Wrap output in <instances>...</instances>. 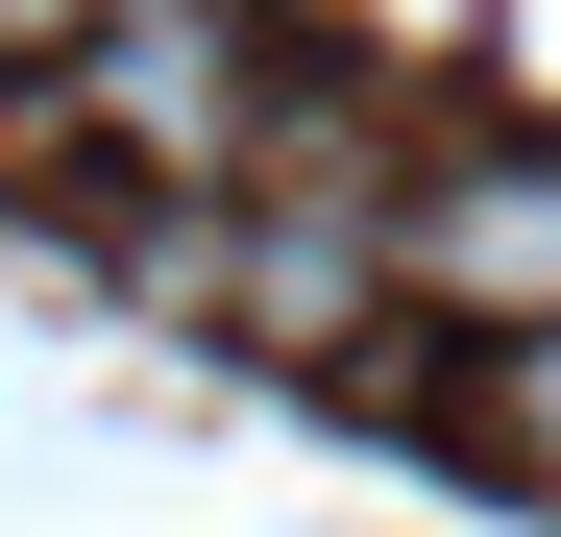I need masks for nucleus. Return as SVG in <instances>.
Masks as SVG:
<instances>
[{
    "mask_svg": "<svg viewBox=\"0 0 561 537\" xmlns=\"http://www.w3.org/2000/svg\"><path fill=\"white\" fill-rule=\"evenodd\" d=\"M73 123H99L123 171H171V196H220V171H268V0H123L99 49L49 73Z\"/></svg>",
    "mask_w": 561,
    "mask_h": 537,
    "instance_id": "1",
    "label": "nucleus"
},
{
    "mask_svg": "<svg viewBox=\"0 0 561 537\" xmlns=\"http://www.w3.org/2000/svg\"><path fill=\"white\" fill-rule=\"evenodd\" d=\"M415 318H463V342H561V147L415 171Z\"/></svg>",
    "mask_w": 561,
    "mask_h": 537,
    "instance_id": "2",
    "label": "nucleus"
},
{
    "mask_svg": "<svg viewBox=\"0 0 561 537\" xmlns=\"http://www.w3.org/2000/svg\"><path fill=\"white\" fill-rule=\"evenodd\" d=\"M463 465L561 513V342H463Z\"/></svg>",
    "mask_w": 561,
    "mask_h": 537,
    "instance_id": "3",
    "label": "nucleus"
},
{
    "mask_svg": "<svg viewBox=\"0 0 561 537\" xmlns=\"http://www.w3.org/2000/svg\"><path fill=\"white\" fill-rule=\"evenodd\" d=\"M99 25H123V0H0V99H25V73H73Z\"/></svg>",
    "mask_w": 561,
    "mask_h": 537,
    "instance_id": "4",
    "label": "nucleus"
}]
</instances>
